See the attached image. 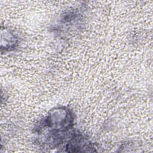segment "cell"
I'll return each instance as SVG.
<instances>
[{
    "label": "cell",
    "instance_id": "1",
    "mask_svg": "<svg viewBox=\"0 0 153 153\" xmlns=\"http://www.w3.org/2000/svg\"><path fill=\"white\" fill-rule=\"evenodd\" d=\"M74 117L72 111L66 107H59L52 109L42 120L36 130L41 144L58 146L72 134ZM73 132V131H72Z\"/></svg>",
    "mask_w": 153,
    "mask_h": 153
},
{
    "label": "cell",
    "instance_id": "2",
    "mask_svg": "<svg viewBox=\"0 0 153 153\" xmlns=\"http://www.w3.org/2000/svg\"><path fill=\"white\" fill-rule=\"evenodd\" d=\"M91 142L80 133L74 131L65 145L66 152H94Z\"/></svg>",
    "mask_w": 153,
    "mask_h": 153
},
{
    "label": "cell",
    "instance_id": "3",
    "mask_svg": "<svg viewBox=\"0 0 153 153\" xmlns=\"http://www.w3.org/2000/svg\"><path fill=\"white\" fill-rule=\"evenodd\" d=\"M5 39L4 41H1V45L4 44V45L1 46V50L3 48L5 50H11L17 46L18 44V38L13 34L10 31L5 30Z\"/></svg>",
    "mask_w": 153,
    "mask_h": 153
}]
</instances>
